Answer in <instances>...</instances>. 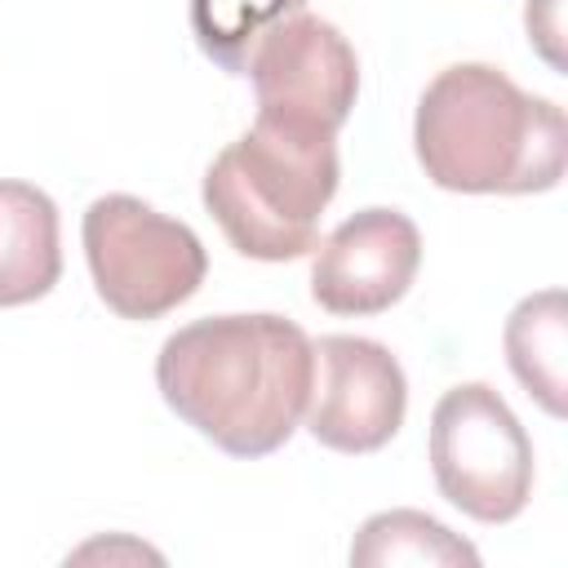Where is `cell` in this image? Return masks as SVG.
I'll return each instance as SVG.
<instances>
[{"label": "cell", "instance_id": "1", "mask_svg": "<svg viewBox=\"0 0 568 568\" xmlns=\"http://www.w3.org/2000/svg\"><path fill=\"white\" fill-rule=\"evenodd\" d=\"M311 337L271 311L209 315L164 337L155 386L164 404L231 457H271L311 399Z\"/></svg>", "mask_w": 568, "mask_h": 568}, {"label": "cell", "instance_id": "11", "mask_svg": "<svg viewBox=\"0 0 568 568\" xmlns=\"http://www.w3.org/2000/svg\"><path fill=\"white\" fill-rule=\"evenodd\" d=\"M351 564L359 568H386V564H479V550L448 532L439 519L422 510H382L368 515L355 546Z\"/></svg>", "mask_w": 568, "mask_h": 568}, {"label": "cell", "instance_id": "8", "mask_svg": "<svg viewBox=\"0 0 568 568\" xmlns=\"http://www.w3.org/2000/svg\"><path fill=\"white\" fill-rule=\"evenodd\" d=\"M422 235L399 209L351 213L311 262V297L328 315H382L417 280Z\"/></svg>", "mask_w": 568, "mask_h": 568}, {"label": "cell", "instance_id": "3", "mask_svg": "<svg viewBox=\"0 0 568 568\" xmlns=\"http://www.w3.org/2000/svg\"><path fill=\"white\" fill-rule=\"evenodd\" d=\"M337 195V138L253 120L204 173V209L235 253L293 262L315 248Z\"/></svg>", "mask_w": 568, "mask_h": 568}, {"label": "cell", "instance_id": "10", "mask_svg": "<svg viewBox=\"0 0 568 568\" xmlns=\"http://www.w3.org/2000/svg\"><path fill=\"white\" fill-rule=\"evenodd\" d=\"M506 364L515 382L550 413L564 417L568 386V306L559 288L524 297L506 320Z\"/></svg>", "mask_w": 568, "mask_h": 568}, {"label": "cell", "instance_id": "4", "mask_svg": "<svg viewBox=\"0 0 568 568\" xmlns=\"http://www.w3.org/2000/svg\"><path fill=\"white\" fill-rule=\"evenodd\" d=\"M98 297L120 320H160L200 293L209 253L200 235L138 195H98L80 222Z\"/></svg>", "mask_w": 568, "mask_h": 568}, {"label": "cell", "instance_id": "13", "mask_svg": "<svg viewBox=\"0 0 568 568\" xmlns=\"http://www.w3.org/2000/svg\"><path fill=\"white\" fill-rule=\"evenodd\" d=\"M528 40L550 67H559V0H528Z\"/></svg>", "mask_w": 568, "mask_h": 568}, {"label": "cell", "instance_id": "12", "mask_svg": "<svg viewBox=\"0 0 568 568\" xmlns=\"http://www.w3.org/2000/svg\"><path fill=\"white\" fill-rule=\"evenodd\" d=\"M302 9L306 0H191V31L204 58L231 75H244L262 36Z\"/></svg>", "mask_w": 568, "mask_h": 568}, {"label": "cell", "instance_id": "6", "mask_svg": "<svg viewBox=\"0 0 568 568\" xmlns=\"http://www.w3.org/2000/svg\"><path fill=\"white\" fill-rule=\"evenodd\" d=\"M244 75L253 80L257 120L333 138L359 93V58L351 40L306 9L262 36Z\"/></svg>", "mask_w": 568, "mask_h": 568}, {"label": "cell", "instance_id": "5", "mask_svg": "<svg viewBox=\"0 0 568 568\" xmlns=\"http://www.w3.org/2000/svg\"><path fill=\"white\" fill-rule=\"evenodd\" d=\"M439 493L479 524H510L532 497V439L488 382H462L430 413Z\"/></svg>", "mask_w": 568, "mask_h": 568}, {"label": "cell", "instance_id": "9", "mask_svg": "<svg viewBox=\"0 0 568 568\" xmlns=\"http://www.w3.org/2000/svg\"><path fill=\"white\" fill-rule=\"evenodd\" d=\"M58 275V204L31 182L0 178V306L40 302L53 293Z\"/></svg>", "mask_w": 568, "mask_h": 568}, {"label": "cell", "instance_id": "7", "mask_svg": "<svg viewBox=\"0 0 568 568\" xmlns=\"http://www.w3.org/2000/svg\"><path fill=\"white\" fill-rule=\"evenodd\" d=\"M315 373H311V399H306V430L346 457L386 448L408 413V382L399 359L373 342L351 333H328L311 342Z\"/></svg>", "mask_w": 568, "mask_h": 568}, {"label": "cell", "instance_id": "2", "mask_svg": "<svg viewBox=\"0 0 568 568\" xmlns=\"http://www.w3.org/2000/svg\"><path fill=\"white\" fill-rule=\"evenodd\" d=\"M564 111L488 62H453L417 98L413 151L439 191H550L564 178Z\"/></svg>", "mask_w": 568, "mask_h": 568}]
</instances>
